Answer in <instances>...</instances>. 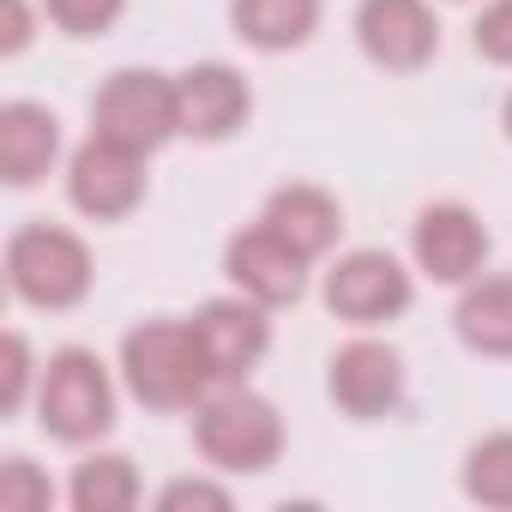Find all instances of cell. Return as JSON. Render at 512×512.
<instances>
[{
	"mask_svg": "<svg viewBox=\"0 0 512 512\" xmlns=\"http://www.w3.org/2000/svg\"><path fill=\"white\" fill-rule=\"evenodd\" d=\"M260 223H266L272 235H284L302 260L314 266V260H326V253L338 247V235H344V205H338V193H326L320 181H284V187L266 193Z\"/></svg>",
	"mask_w": 512,
	"mask_h": 512,
	"instance_id": "14",
	"label": "cell"
},
{
	"mask_svg": "<svg viewBox=\"0 0 512 512\" xmlns=\"http://www.w3.org/2000/svg\"><path fill=\"white\" fill-rule=\"evenodd\" d=\"M121 374V368H115ZM109 362L85 344H67L43 362V386H37V428L61 446H97L109 428H115V404H121V386H115Z\"/></svg>",
	"mask_w": 512,
	"mask_h": 512,
	"instance_id": "4",
	"label": "cell"
},
{
	"mask_svg": "<svg viewBox=\"0 0 512 512\" xmlns=\"http://www.w3.org/2000/svg\"><path fill=\"white\" fill-rule=\"evenodd\" d=\"M175 91H181V139L223 145L253 121V85L229 61H193L187 73H175Z\"/></svg>",
	"mask_w": 512,
	"mask_h": 512,
	"instance_id": "13",
	"label": "cell"
},
{
	"mask_svg": "<svg viewBox=\"0 0 512 512\" xmlns=\"http://www.w3.org/2000/svg\"><path fill=\"white\" fill-rule=\"evenodd\" d=\"M115 368H121L127 398L157 410V416H181V410L193 416V404L217 386V374H211V362H205V350L193 338V320H169V314L139 320L121 338Z\"/></svg>",
	"mask_w": 512,
	"mask_h": 512,
	"instance_id": "1",
	"label": "cell"
},
{
	"mask_svg": "<svg viewBox=\"0 0 512 512\" xmlns=\"http://www.w3.org/2000/svg\"><path fill=\"white\" fill-rule=\"evenodd\" d=\"M223 278H229V290L266 302V308L278 314V308H296V302H302V290H308V260H302L284 235H272L266 223H247V229H235V235L223 241Z\"/></svg>",
	"mask_w": 512,
	"mask_h": 512,
	"instance_id": "11",
	"label": "cell"
},
{
	"mask_svg": "<svg viewBox=\"0 0 512 512\" xmlns=\"http://www.w3.org/2000/svg\"><path fill=\"white\" fill-rule=\"evenodd\" d=\"M320 13V0H229V31L260 55H290L314 43Z\"/></svg>",
	"mask_w": 512,
	"mask_h": 512,
	"instance_id": "17",
	"label": "cell"
},
{
	"mask_svg": "<svg viewBox=\"0 0 512 512\" xmlns=\"http://www.w3.org/2000/svg\"><path fill=\"white\" fill-rule=\"evenodd\" d=\"M7 284L25 308L43 314H67L91 296L97 284V260H91V241L67 223L31 217L7 235Z\"/></svg>",
	"mask_w": 512,
	"mask_h": 512,
	"instance_id": "3",
	"label": "cell"
},
{
	"mask_svg": "<svg viewBox=\"0 0 512 512\" xmlns=\"http://www.w3.org/2000/svg\"><path fill=\"white\" fill-rule=\"evenodd\" d=\"M320 296H326V308H332L344 326L374 332V326L410 314V302H416V272L398 260V253H386V247H350V253H338V260H332Z\"/></svg>",
	"mask_w": 512,
	"mask_h": 512,
	"instance_id": "6",
	"label": "cell"
},
{
	"mask_svg": "<svg viewBox=\"0 0 512 512\" xmlns=\"http://www.w3.org/2000/svg\"><path fill=\"white\" fill-rule=\"evenodd\" d=\"M500 127H506V139H512V91H506V103H500Z\"/></svg>",
	"mask_w": 512,
	"mask_h": 512,
	"instance_id": "26",
	"label": "cell"
},
{
	"mask_svg": "<svg viewBox=\"0 0 512 512\" xmlns=\"http://www.w3.org/2000/svg\"><path fill=\"white\" fill-rule=\"evenodd\" d=\"M121 13H127V0H43V19L61 37H79V43L109 37L121 25Z\"/></svg>",
	"mask_w": 512,
	"mask_h": 512,
	"instance_id": "22",
	"label": "cell"
},
{
	"mask_svg": "<svg viewBox=\"0 0 512 512\" xmlns=\"http://www.w3.org/2000/svg\"><path fill=\"white\" fill-rule=\"evenodd\" d=\"M356 43L380 73H422L440 55V19L428 0H362Z\"/></svg>",
	"mask_w": 512,
	"mask_h": 512,
	"instance_id": "12",
	"label": "cell"
},
{
	"mask_svg": "<svg viewBox=\"0 0 512 512\" xmlns=\"http://www.w3.org/2000/svg\"><path fill=\"white\" fill-rule=\"evenodd\" d=\"M139 500H145L139 464H133L127 452L85 446V458H79L73 476H67V506H73V512H133Z\"/></svg>",
	"mask_w": 512,
	"mask_h": 512,
	"instance_id": "18",
	"label": "cell"
},
{
	"mask_svg": "<svg viewBox=\"0 0 512 512\" xmlns=\"http://www.w3.org/2000/svg\"><path fill=\"white\" fill-rule=\"evenodd\" d=\"M31 37H37V7L31 0H0V55H25L31 49Z\"/></svg>",
	"mask_w": 512,
	"mask_h": 512,
	"instance_id": "25",
	"label": "cell"
},
{
	"mask_svg": "<svg viewBox=\"0 0 512 512\" xmlns=\"http://www.w3.org/2000/svg\"><path fill=\"white\" fill-rule=\"evenodd\" d=\"M193 446L223 476H266L284 458V416L247 380H223L193 404Z\"/></svg>",
	"mask_w": 512,
	"mask_h": 512,
	"instance_id": "2",
	"label": "cell"
},
{
	"mask_svg": "<svg viewBox=\"0 0 512 512\" xmlns=\"http://www.w3.org/2000/svg\"><path fill=\"white\" fill-rule=\"evenodd\" d=\"M49 500H55V482L37 458H25V452L0 458V506L7 512H49Z\"/></svg>",
	"mask_w": 512,
	"mask_h": 512,
	"instance_id": "21",
	"label": "cell"
},
{
	"mask_svg": "<svg viewBox=\"0 0 512 512\" xmlns=\"http://www.w3.org/2000/svg\"><path fill=\"white\" fill-rule=\"evenodd\" d=\"M470 49L488 67H512V0H482V13L470 25Z\"/></svg>",
	"mask_w": 512,
	"mask_h": 512,
	"instance_id": "24",
	"label": "cell"
},
{
	"mask_svg": "<svg viewBox=\"0 0 512 512\" xmlns=\"http://www.w3.org/2000/svg\"><path fill=\"white\" fill-rule=\"evenodd\" d=\"M452 326H458V344L476 350V356H494V362H512V272H482L458 290V308H452Z\"/></svg>",
	"mask_w": 512,
	"mask_h": 512,
	"instance_id": "16",
	"label": "cell"
},
{
	"mask_svg": "<svg viewBox=\"0 0 512 512\" xmlns=\"http://www.w3.org/2000/svg\"><path fill=\"white\" fill-rule=\"evenodd\" d=\"M55 163H61V115L31 97L0 103V181L37 187Z\"/></svg>",
	"mask_w": 512,
	"mask_h": 512,
	"instance_id": "15",
	"label": "cell"
},
{
	"mask_svg": "<svg viewBox=\"0 0 512 512\" xmlns=\"http://www.w3.org/2000/svg\"><path fill=\"white\" fill-rule=\"evenodd\" d=\"M91 133L121 139L145 157H157L169 139H181V91L175 73L157 67H121L97 85L91 97Z\"/></svg>",
	"mask_w": 512,
	"mask_h": 512,
	"instance_id": "5",
	"label": "cell"
},
{
	"mask_svg": "<svg viewBox=\"0 0 512 512\" xmlns=\"http://www.w3.org/2000/svg\"><path fill=\"white\" fill-rule=\"evenodd\" d=\"M229 506H235V494H229L223 470L217 476H175L157 488V512H229Z\"/></svg>",
	"mask_w": 512,
	"mask_h": 512,
	"instance_id": "23",
	"label": "cell"
},
{
	"mask_svg": "<svg viewBox=\"0 0 512 512\" xmlns=\"http://www.w3.org/2000/svg\"><path fill=\"white\" fill-rule=\"evenodd\" d=\"M326 398L350 422H386V416H398L404 398H410V368H404L398 344L368 338V332L350 338V344H338L332 362H326Z\"/></svg>",
	"mask_w": 512,
	"mask_h": 512,
	"instance_id": "8",
	"label": "cell"
},
{
	"mask_svg": "<svg viewBox=\"0 0 512 512\" xmlns=\"http://www.w3.org/2000/svg\"><path fill=\"white\" fill-rule=\"evenodd\" d=\"M145 151L121 145V139H103V133H85L73 151H67V199L79 217L91 223H121L145 205Z\"/></svg>",
	"mask_w": 512,
	"mask_h": 512,
	"instance_id": "7",
	"label": "cell"
},
{
	"mask_svg": "<svg viewBox=\"0 0 512 512\" xmlns=\"http://www.w3.org/2000/svg\"><path fill=\"white\" fill-rule=\"evenodd\" d=\"M193 338H199V350H205L217 386H223V380H247L253 368L266 362V350H272V308L253 302V296H241V290L211 296V302H199V314H193Z\"/></svg>",
	"mask_w": 512,
	"mask_h": 512,
	"instance_id": "10",
	"label": "cell"
},
{
	"mask_svg": "<svg viewBox=\"0 0 512 512\" xmlns=\"http://www.w3.org/2000/svg\"><path fill=\"white\" fill-rule=\"evenodd\" d=\"M37 386H43V362H37L31 338L7 332L0 338V416H19L25 404H37Z\"/></svg>",
	"mask_w": 512,
	"mask_h": 512,
	"instance_id": "20",
	"label": "cell"
},
{
	"mask_svg": "<svg viewBox=\"0 0 512 512\" xmlns=\"http://www.w3.org/2000/svg\"><path fill=\"white\" fill-rule=\"evenodd\" d=\"M464 500L482 506V512H512V428H494L482 440H470L464 452Z\"/></svg>",
	"mask_w": 512,
	"mask_h": 512,
	"instance_id": "19",
	"label": "cell"
},
{
	"mask_svg": "<svg viewBox=\"0 0 512 512\" xmlns=\"http://www.w3.org/2000/svg\"><path fill=\"white\" fill-rule=\"evenodd\" d=\"M488 223L464 205V199H434L416 211L410 223V260L428 284H446V290H464L470 278L488 272Z\"/></svg>",
	"mask_w": 512,
	"mask_h": 512,
	"instance_id": "9",
	"label": "cell"
}]
</instances>
